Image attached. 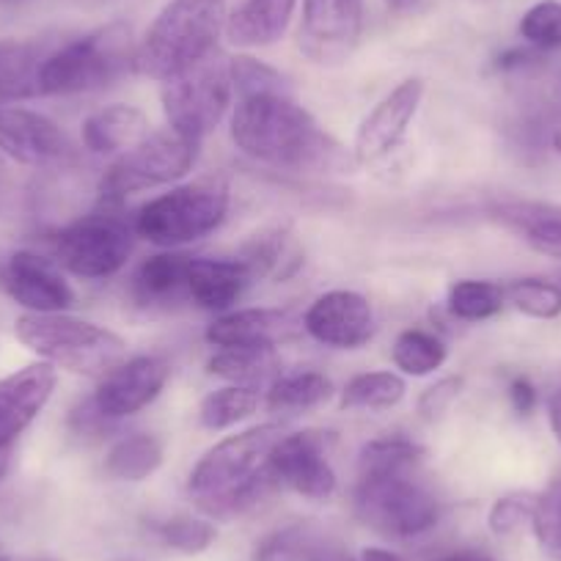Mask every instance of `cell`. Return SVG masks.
I'll return each instance as SVG.
<instances>
[{"label": "cell", "mask_w": 561, "mask_h": 561, "mask_svg": "<svg viewBox=\"0 0 561 561\" xmlns=\"http://www.w3.org/2000/svg\"><path fill=\"white\" fill-rule=\"evenodd\" d=\"M270 477L311 501H325L336 493V471L320 433L284 435L270 455Z\"/></svg>", "instance_id": "cell-12"}, {"label": "cell", "mask_w": 561, "mask_h": 561, "mask_svg": "<svg viewBox=\"0 0 561 561\" xmlns=\"http://www.w3.org/2000/svg\"><path fill=\"white\" fill-rule=\"evenodd\" d=\"M460 391H462V377H444V380H438L435 386H430L427 391L421 393L419 413L427 421L440 419V415L457 402Z\"/></svg>", "instance_id": "cell-41"}, {"label": "cell", "mask_w": 561, "mask_h": 561, "mask_svg": "<svg viewBox=\"0 0 561 561\" xmlns=\"http://www.w3.org/2000/svg\"><path fill=\"white\" fill-rule=\"evenodd\" d=\"M493 215L537 251L561 256V204L504 202Z\"/></svg>", "instance_id": "cell-23"}, {"label": "cell", "mask_w": 561, "mask_h": 561, "mask_svg": "<svg viewBox=\"0 0 561 561\" xmlns=\"http://www.w3.org/2000/svg\"><path fill=\"white\" fill-rule=\"evenodd\" d=\"M20 344L39 355L42 360L72 375L83 377H105L116 369L122 360H127V344L118 333L96 325V322L78 320L61 314H28L14 325Z\"/></svg>", "instance_id": "cell-4"}, {"label": "cell", "mask_w": 561, "mask_h": 561, "mask_svg": "<svg viewBox=\"0 0 561 561\" xmlns=\"http://www.w3.org/2000/svg\"><path fill=\"white\" fill-rule=\"evenodd\" d=\"M504 287L493 280H457L449 289V311L462 322H482L504 309Z\"/></svg>", "instance_id": "cell-32"}, {"label": "cell", "mask_w": 561, "mask_h": 561, "mask_svg": "<svg viewBox=\"0 0 561 561\" xmlns=\"http://www.w3.org/2000/svg\"><path fill=\"white\" fill-rule=\"evenodd\" d=\"M229 78L231 89L237 96L251 94H273V91H289L287 80L278 69L267 67L264 61L253 56H234L229 58Z\"/></svg>", "instance_id": "cell-37"}, {"label": "cell", "mask_w": 561, "mask_h": 561, "mask_svg": "<svg viewBox=\"0 0 561 561\" xmlns=\"http://www.w3.org/2000/svg\"><path fill=\"white\" fill-rule=\"evenodd\" d=\"M298 0H245L231 18H226V36L237 47L273 45L287 31Z\"/></svg>", "instance_id": "cell-21"}, {"label": "cell", "mask_w": 561, "mask_h": 561, "mask_svg": "<svg viewBox=\"0 0 561 561\" xmlns=\"http://www.w3.org/2000/svg\"><path fill=\"white\" fill-rule=\"evenodd\" d=\"M421 100H424V83L419 78H410L399 83L386 100L377 102L375 111L360 122L355 133V160L369 165L391 154L408 133Z\"/></svg>", "instance_id": "cell-17"}, {"label": "cell", "mask_w": 561, "mask_h": 561, "mask_svg": "<svg viewBox=\"0 0 561 561\" xmlns=\"http://www.w3.org/2000/svg\"><path fill=\"white\" fill-rule=\"evenodd\" d=\"M404 391L397 371H364L344 386L339 404L344 410H391L402 402Z\"/></svg>", "instance_id": "cell-29"}, {"label": "cell", "mask_w": 561, "mask_h": 561, "mask_svg": "<svg viewBox=\"0 0 561 561\" xmlns=\"http://www.w3.org/2000/svg\"><path fill=\"white\" fill-rule=\"evenodd\" d=\"M360 561H402V559L386 548H364L360 550Z\"/></svg>", "instance_id": "cell-45"}, {"label": "cell", "mask_w": 561, "mask_h": 561, "mask_svg": "<svg viewBox=\"0 0 561 561\" xmlns=\"http://www.w3.org/2000/svg\"><path fill=\"white\" fill-rule=\"evenodd\" d=\"M231 140L242 154L273 169L295 174L344 169L342 147L289 91L240 96L231 113Z\"/></svg>", "instance_id": "cell-1"}, {"label": "cell", "mask_w": 561, "mask_h": 561, "mask_svg": "<svg viewBox=\"0 0 561 561\" xmlns=\"http://www.w3.org/2000/svg\"><path fill=\"white\" fill-rule=\"evenodd\" d=\"M3 287L28 314H61L75 306V293L58 264L34 251H18L9 256L3 267Z\"/></svg>", "instance_id": "cell-15"}, {"label": "cell", "mask_w": 561, "mask_h": 561, "mask_svg": "<svg viewBox=\"0 0 561 561\" xmlns=\"http://www.w3.org/2000/svg\"><path fill=\"white\" fill-rule=\"evenodd\" d=\"M45 56L39 47L20 39H0V107L42 96L39 69Z\"/></svg>", "instance_id": "cell-24"}, {"label": "cell", "mask_w": 561, "mask_h": 561, "mask_svg": "<svg viewBox=\"0 0 561 561\" xmlns=\"http://www.w3.org/2000/svg\"><path fill=\"white\" fill-rule=\"evenodd\" d=\"M154 537H158L165 548L196 556L204 553V550L215 542L218 531H215V523L204 520V517L180 515L171 517V520L158 523V526H154Z\"/></svg>", "instance_id": "cell-35"}, {"label": "cell", "mask_w": 561, "mask_h": 561, "mask_svg": "<svg viewBox=\"0 0 561 561\" xmlns=\"http://www.w3.org/2000/svg\"><path fill=\"white\" fill-rule=\"evenodd\" d=\"M56 366L39 360L0 380V449H14V440L36 421L56 391Z\"/></svg>", "instance_id": "cell-18"}, {"label": "cell", "mask_w": 561, "mask_h": 561, "mask_svg": "<svg viewBox=\"0 0 561 561\" xmlns=\"http://www.w3.org/2000/svg\"><path fill=\"white\" fill-rule=\"evenodd\" d=\"M187 264L191 259L182 253H154L133 275V295L138 304L154 306L169 304L187 293Z\"/></svg>", "instance_id": "cell-25"}, {"label": "cell", "mask_w": 561, "mask_h": 561, "mask_svg": "<svg viewBox=\"0 0 561 561\" xmlns=\"http://www.w3.org/2000/svg\"><path fill=\"white\" fill-rule=\"evenodd\" d=\"M391 355L397 369H402L404 375L427 377L446 364V355L449 353H446V344L435 333L413 328V331L399 333Z\"/></svg>", "instance_id": "cell-31"}, {"label": "cell", "mask_w": 561, "mask_h": 561, "mask_svg": "<svg viewBox=\"0 0 561 561\" xmlns=\"http://www.w3.org/2000/svg\"><path fill=\"white\" fill-rule=\"evenodd\" d=\"M133 31L124 23H111L89 36L67 42L56 53L45 56L39 69L42 94L67 96L96 91L135 69Z\"/></svg>", "instance_id": "cell-6"}, {"label": "cell", "mask_w": 561, "mask_h": 561, "mask_svg": "<svg viewBox=\"0 0 561 561\" xmlns=\"http://www.w3.org/2000/svg\"><path fill=\"white\" fill-rule=\"evenodd\" d=\"M147 135V116L135 105H107L83 122V144L94 154H122Z\"/></svg>", "instance_id": "cell-22"}, {"label": "cell", "mask_w": 561, "mask_h": 561, "mask_svg": "<svg viewBox=\"0 0 561 561\" xmlns=\"http://www.w3.org/2000/svg\"><path fill=\"white\" fill-rule=\"evenodd\" d=\"M311 561H355V559H350V556L344 553V550L328 548V545H320V548L314 550V556H311Z\"/></svg>", "instance_id": "cell-44"}, {"label": "cell", "mask_w": 561, "mask_h": 561, "mask_svg": "<svg viewBox=\"0 0 561 561\" xmlns=\"http://www.w3.org/2000/svg\"><path fill=\"white\" fill-rule=\"evenodd\" d=\"M304 325L314 342L333 350H358L375 336L371 304L350 289H333L309 306Z\"/></svg>", "instance_id": "cell-16"}, {"label": "cell", "mask_w": 561, "mask_h": 561, "mask_svg": "<svg viewBox=\"0 0 561 561\" xmlns=\"http://www.w3.org/2000/svg\"><path fill=\"white\" fill-rule=\"evenodd\" d=\"M520 36L537 50L561 47V3L559 0H539L523 14Z\"/></svg>", "instance_id": "cell-38"}, {"label": "cell", "mask_w": 561, "mask_h": 561, "mask_svg": "<svg viewBox=\"0 0 561 561\" xmlns=\"http://www.w3.org/2000/svg\"><path fill=\"white\" fill-rule=\"evenodd\" d=\"M440 561H495L493 556L482 553V550H460V553H451Z\"/></svg>", "instance_id": "cell-46"}, {"label": "cell", "mask_w": 561, "mask_h": 561, "mask_svg": "<svg viewBox=\"0 0 561 561\" xmlns=\"http://www.w3.org/2000/svg\"><path fill=\"white\" fill-rule=\"evenodd\" d=\"M229 213V185L224 180H196L171 187L144 204L135 231L160 248H176L213 234Z\"/></svg>", "instance_id": "cell-7"}, {"label": "cell", "mask_w": 561, "mask_h": 561, "mask_svg": "<svg viewBox=\"0 0 561 561\" xmlns=\"http://www.w3.org/2000/svg\"><path fill=\"white\" fill-rule=\"evenodd\" d=\"M0 152L39 169L72 158V144L53 118L28 107H0Z\"/></svg>", "instance_id": "cell-14"}, {"label": "cell", "mask_w": 561, "mask_h": 561, "mask_svg": "<svg viewBox=\"0 0 561 561\" xmlns=\"http://www.w3.org/2000/svg\"><path fill=\"white\" fill-rule=\"evenodd\" d=\"M333 393V382L320 371H295L275 377L267 391V408L273 413H304L320 408Z\"/></svg>", "instance_id": "cell-28"}, {"label": "cell", "mask_w": 561, "mask_h": 561, "mask_svg": "<svg viewBox=\"0 0 561 561\" xmlns=\"http://www.w3.org/2000/svg\"><path fill=\"white\" fill-rule=\"evenodd\" d=\"M360 28H364L360 0H304L298 34L300 50L320 67H336L353 56Z\"/></svg>", "instance_id": "cell-11"}, {"label": "cell", "mask_w": 561, "mask_h": 561, "mask_svg": "<svg viewBox=\"0 0 561 561\" xmlns=\"http://www.w3.org/2000/svg\"><path fill=\"white\" fill-rule=\"evenodd\" d=\"M253 278L256 275L242 259H191L187 295L207 311H229Z\"/></svg>", "instance_id": "cell-19"}, {"label": "cell", "mask_w": 561, "mask_h": 561, "mask_svg": "<svg viewBox=\"0 0 561 561\" xmlns=\"http://www.w3.org/2000/svg\"><path fill=\"white\" fill-rule=\"evenodd\" d=\"M224 0H171L135 50V72L169 80L215 53L226 31Z\"/></svg>", "instance_id": "cell-3"}, {"label": "cell", "mask_w": 561, "mask_h": 561, "mask_svg": "<svg viewBox=\"0 0 561 561\" xmlns=\"http://www.w3.org/2000/svg\"><path fill=\"white\" fill-rule=\"evenodd\" d=\"M320 548L309 526H284L270 531L253 550V561H311Z\"/></svg>", "instance_id": "cell-34"}, {"label": "cell", "mask_w": 561, "mask_h": 561, "mask_svg": "<svg viewBox=\"0 0 561 561\" xmlns=\"http://www.w3.org/2000/svg\"><path fill=\"white\" fill-rule=\"evenodd\" d=\"M12 471V449H0V482Z\"/></svg>", "instance_id": "cell-47"}, {"label": "cell", "mask_w": 561, "mask_h": 561, "mask_svg": "<svg viewBox=\"0 0 561 561\" xmlns=\"http://www.w3.org/2000/svg\"><path fill=\"white\" fill-rule=\"evenodd\" d=\"M256 408L259 388L226 386L204 397L202 408H198V421H202V427L220 433V430H229L240 424V421H245L248 415L256 413Z\"/></svg>", "instance_id": "cell-30"}, {"label": "cell", "mask_w": 561, "mask_h": 561, "mask_svg": "<svg viewBox=\"0 0 561 561\" xmlns=\"http://www.w3.org/2000/svg\"><path fill=\"white\" fill-rule=\"evenodd\" d=\"M293 322L278 309H240L220 314L207 328V342L213 347H275L289 336Z\"/></svg>", "instance_id": "cell-20"}, {"label": "cell", "mask_w": 561, "mask_h": 561, "mask_svg": "<svg viewBox=\"0 0 561 561\" xmlns=\"http://www.w3.org/2000/svg\"><path fill=\"white\" fill-rule=\"evenodd\" d=\"M287 435L280 424H259L229 435L207 451L187 479V493L215 520H229L256 506L273 488L270 455Z\"/></svg>", "instance_id": "cell-2"}, {"label": "cell", "mask_w": 561, "mask_h": 561, "mask_svg": "<svg viewBox=\"0 0 561 561\" xmlns=\"http://www.w3.org/2000/svg\"><path fill=\"white\" fill-rule=\"evenodd\" d=\"M198 144L174 133V129H158L118 154L116 163L105 171L100 191L105 204H118L124 196L149 191V187L171 185L182 176L191 174L196 163Z\"/></svg>", "instance_id": "cell-9"}, {"label": "cell", "mask_w": 561, "mask_h": 561, "mask_svg": "<svg viewBox=\"0 0 561 561\" xmlns=\"http://www.w3.org/2000/svg\"><path fill=\"white\" fill-rule=\"evenodd\" d=\"M424 449L408 438H377L360 449L358 471H393V468H415Z\"/></svg>", "instance_id": "cell-36"}, {"label": "cell", "mask_w": 561, "mask_h": 561, "mask_svg": "<svg viewBox=\"0 0 561 561\" xmlns=\"http://www.w3.org/2000/svg\"><path fill=\"white\" fill-rule=\"evenodd\" d=\"M531 528L545 553L561 559V477L553 479L542 495H537Z\"/></svg>", "instance_id": "cell-39"}, {"label": "cell", "mask_w": 561, "mask_h": 561, "mask_svg": "<svg viewBox=\"0 0 561 561\" xmlns=\"http://www.w3.org/2000/svg\"><path fill=\"white\" fill-rule=\"evenodd\" d=\"M550 144H553V149H556V152L561 154V127L556 129V133H553V138H550Z\"/></svg>", "instance_id": "cell-49"}, {"label": "cell", "mask_w": 561, "mask_h": 561, "mask_svg": "<svg viewBox=\"0 0 561 561\" xmlns=\"http://www.w3.org/2000/svg\"><path fill=\"white\" fill-rule=\"evenodd\" d=\"M548 419H550V430H553L556 440H559V444H561V388L553 393V399H550Z\"/></svg>", "instance_id": "cell-43"}, {"label": "cell", "mask_w": 561, "mask_h": 561, "mask_svg": "<svg viewBox=\"0 0 561 561\" xmlns=\"http://www.w3.org/2000/svg\"><path fill=\"white\" fill-rule=\"evenodd\" d=\"M534 506H537V495L531 493H510L504 499L495 501L490 506L488 526L495 537H510L517 534L523 526H531Z\"/></svg>", "instance_id": "cell-40"}, {"label": "cell", "mask_w": 561, "mask_h": 561, "mask_svg": "<svg viewBox=\"0 0 561 561\" xmlns=\"http://www.w3.org/2000/svg\"><path fill=\"white\" fill-rule=\"evenodd\" d=\"M231 94L234 89L229 78V58L218 56L215 50L185 72L163 80L160 100L169 127L202 144L226 116Z\"/></svg>", "instance_id": "cell-8"}, {"label": "cell", "mask_w": 561, "mask_h": 561, "mask_svg": "<svg viewBox=\"0 0 561 561\" xmlns=\"http://www.w3.org/2000/svg\"><path fill=\"white\" fill-rule=\"evenodd\" d=\"M209 375L231 382V386L259 388L270 377L278 375L275 347H229L218 350L207 364Z\"/></svg>", "instance_id": "cell-26"}, {"label": "cell", "mask_w": 561, "mask_h": 561, "mask_svg": "<svg viewBox=\"0 0 561 561\" xmlns=\"http://www.w3.org/2000/svg\"><path fill=\"white\" fill-rule=\"evenodd\" d=\"M171 377L169 360L160 355H135V358L122 360L111 375L102 377L100 388L91 397L105 419L118 421L135 415L147 404L160 397Z\"/></svg>", "instance_id": "cell-13"}, {"label": "cell", "mask_w": 561, "mask_h": 561, "mask_svg": "<svg viewBox=\"0 0 561 561\" xmlns=\"http://www.w3.org/2000/svg\"><path fill=\"white\" fill-rule=\"evenodd\" d=\"M163 444L154 435H129L107 451L105 473L118 482H144L163 466Z\"/></svg>", "instance_id": "cell-27"}, {"label": "cell", "mask_w": 561, "mask_h": 561, "mask_svg": "<svg viewBox=\"0 0 561 561\" xmlns=\"http://www.w3.org/2000/svg\"><path fill=\"white\" fill-rule=\"evenodd\" d=\"M355 512L382 537L413 539L438 526L440 501L415 477V468L358 471Z\"/></svg>", "instance_id": "cell-5"}, {"label": "cell", "mask_w": 561, "mask_h": 561, "mask_svg": "<svg viewBox=\"0 0 561 561\" xmlns=\"http://www.w3.org/2000/svg\"><path fill=\"white\" fill-rule=\"evenodd\" d=\"M133 229L118 215L94 213L58 231L56 262L78 278H107L127 264Z\"/></svg>", "instance_id": "cell-10"}, {"label": "cell", "mask_w": 561, "mask_h": 561, "mask_svg": "<svg viewBox=\"0 0 561 561\" xmlns=\"http://www.w3.org/2000/svg\"><path fill=\"white\" fill-rule=\"evenodd\" d=\"M506 300L531 320H556L561 314V287L545 278H517L504 289Z\"/></svg>", "instance_id": "cell-33"}, {"label": "cell", "mask_w": 561, "mask_h": 561, "mask_svg": "<svg viewBox=\"0 0 561 561\" xmlns=\"http://www.w3.org/2000/svg\"><path fill=\"white\" fill-rule=\"evenodd\" d=\"M388 7L397 9V12H408V9H413L419 0H386Z\"/></svg>", "instance_id": "cell-48"}, {"label": "cell", "mask_w": 561, "mask_h": 561, "mask_svg": "<svg viewBox=\"0 0 561 561\" xmlns=\"http://www.w3.org/2000/svg\"><path fill=\"white\" fill-rule=\"evenodd\" d=\"M510 402L520 415H528L537 408V388H534V382L528 377H515L510 382Z\"/></svg>", "instance_id": "cell-42"}]
</instances>
